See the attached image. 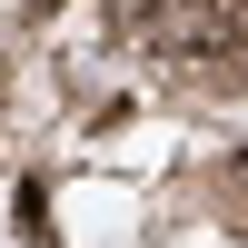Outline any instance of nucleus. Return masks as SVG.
<instances>
[{
    "label": "nucleus",
    "instance_id": "obj_1",
    "mask_svg": "<svg viewBox=\"0 0 248 248\" xmlns=\"http://www.w3.org/2000/svg\"><path fill=\"white\" fill-rule=\"evenodd\" d=\"M50 10H60V0H30V20H50Z\"/></svg>",
    "mask_w": 248,
    "mask_h": 248
}]
</instances>
